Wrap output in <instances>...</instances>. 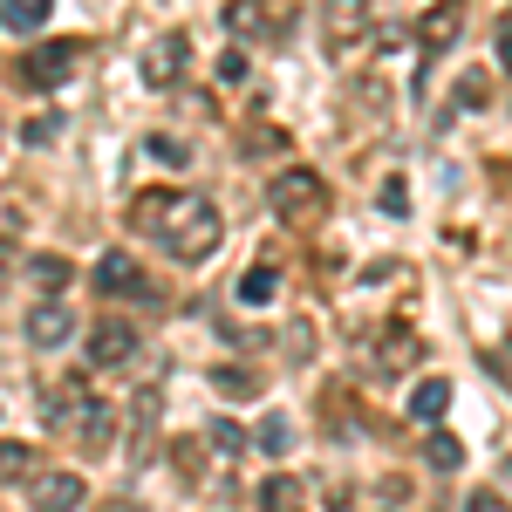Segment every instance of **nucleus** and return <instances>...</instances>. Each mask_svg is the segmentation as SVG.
<instances>
[{
  "label": "nucleus",
  "instance_id": "cd10ccee",
  "mask_svg": "<svg viewBox=\"0 0 512 512\" xmlns=\"http://www.w3.org/2000/svg\"><path fill=\"white\" fill-rule=\"evenodd\" d=\"M151 158H164V164H185V144H178V137H151Z\"/></svg>",
  "mask_w": 512,
  "mask_h": 512
},
{
  "label": "nucleus",
  "instance_id": "7c9ffc66",
  "mask_svg": "<svg viewBox=\"0 0 512 512\" xmlns=\"http://www.w3.org/2000/svg\"><path fill=\"white\" fill-rule=\"evenodd\" d=\"M55 130H62L55 117H35V123H28V144H55Z\"/></svg>",
  "mask_w": 512,
  "mask_h": 512
},
{
  "label": "nucleus",
  "instance_id": "5701e85b",
  "mask_svg": "<svg viewBox=\"0 0 512 512\" xmlns=\"http://www.w3.org/2000/svg\"><path fill=\"white\" fill-rule=\"evenodd\" d=\"M274 287H280L274 267H246V274H239V301H246V308H267V301H274Z\"/></svg>",
  "mask_w": 512,
  "mask_h": 512
},
{
  "label": "nucleus",
  "instance_id": "7ed1b4c3",
  "mask_svg": "<svg viewBox=\"0 0 512 512\" xmlns=\"http://www.w3.org/2000/svg\"><path fill=\"white\" fill-rule=\"evenodd\" d=\"M76 55H82V41H41V48H28L14 62V82L21 89H62L76 76Z\"/></svg>",
  "mask_w": 512,
  "mask_h": 512
},
{
  "label": "nucleus",
  "instance_id": "c756f323",
  "mask_svg": "<svg viewBox=\"0 0 512 512\" xmlns=\"http://www.w3.org/2000/svg\"><path fill=\"white\" fill-rule=\"evenodd\" d=\"M492 55H499V69H506V76H512V21H506V28H499V35H492Z\"/></svg>",
  "mask_w": 512,
  "mask_h": 512
},
{
  "label": "nucleus",
  "instance_id": "6e6552de",
  "mask_svg": "<svg viewBox=\"0 0 512 512\" xmlns=\"http://www.w3.org/2000/svg\"><path fill=\"white\" fill-rule=\"evenodd\" d=\"M96 287L103 294H130V301H151V280H144V267L130 253H103L96 260Z\"/></svg>",
  "mask_w": 512,
  "mask_h": 512
},
{
  "label": "nucleus",
  "instance_id": "b1692460",
  "mask_svg": "<svg viewBox=\"0 0 512 512\" xmlns=\"http://www.w3.org/2000/svg\"><path fill=\"white\" fill-rule=\"evenodd\" d=\"M212 390L226 396V403H246V396H260V376H253V369H226V362H219Z\"/></svg>",
  "mask_w": 512,
  "mask_h": 512
},
{
  "label": "nucleus",
  "instance_id": "f8f14e48",
  "mask_svg": "<svg viewBox=\"0 0 512 512\" xmlns=\"http://www.w3.org/2000/svg\"><path fill=\"white\" fill-rule=\"evenodd\" d=\"M28 280L41 287V301H62V287L76 280V267H69L62 253H35V260H28Z\"/></svg>",
  "mask_w": 512,
  "mask_h": 512
},
{
  "label": "nucleus",
  "instance_id": "a211bd4d",
  "mask_svg": "<svg viewBox=\"0 0 512 512\" xmlns=\"http://www.w3.org/2000/svg\"><path fill=\"white\" fill-rule=\"evenodd\" d=\"M253 499H260V512H301V478L274 472L267 485H260V492H253Z\"/></svg>",
  "mask_w": 512,
  "mask_h": 512
},
{
  "label": "nucleus",
  "instance_id": "a878e982",
  "mask_svg": "<svg viewBox=\"0 0 512 512\" xmlns=\"http://www.w3.org/2000/svg\"><path fill=\"white\" fill-rule=\"evenodd\" d=\"M376 205H383L390 219H403V212H410V185H403V178H390V185L376 192Z\"/></svg>",
  "mask_w": 512,
  "mask_h": 512
},
{
  "label": "nucleus",
  "instance_id": "2eb2a0df",
  "mask_svg": "<svg viewBox=\"0 0 512 512\" xmlns=\"http://www.w3.org/2000/svg\"><path fill=\"white\" fill-rule=\"evenodd\" d=\"M82 403H89V396H82L76 383H48V390H41V424H76Z\"/></svg>",
  "mask_w": 512,
  "mask_h": 512
},
{
  "label": "nucleus",
  "instance_id": "0eeeda50",
  "mask_svg": "<svg viewBox=\"0 0 512 512\" xmlns=\"http://www.w3.org/2000/svg\"><path fill=\"white\" fill-rule=\"evenodd\" d=\"M21 335L35 342V349H62L69 335H76V315H69V301H35L28 321H21Z\"/></svg>",
  "mask_w": 512,
  "mask_h": 512
},
{
  "label": "nucleus",
  "instance_id": "39448f33",
  "mask_svg": "<svg viewBox=\"0 0 512 512\" xmlns=\"http://www.w3.org/2000/svg\"><path fill=\"white\" fill-rule=\"evenodd\" d=\"M82 355H89V369H123V362L137 355V328H130V321H117V315H103L96 328H89Z\"/></svg>",
  "mask_w": 512,
  "mask_h": 512
},
{
  "label": "nucleus",
  "instance_id": "1a4fd4ad",
  "mask_svg": "<svg viewBox=\"0 0 512 512\" xmlns=\"http://www.w3.org/2000/svg\"><path fill=\"white\" fill-rule=\"evenodd\" d=\"M76 431H82L89 451H117V444H110V437H117V410H110L103 396H89V403H82V417H76Z\"/></svg>",
  "mask_w": 512,
  "mask_h": 512
},
{
  "label": "nucleus",
  "instance_id": "393cba45",
  "mask_svg": "<svg viewBox=\"0 0 512 512\" xmlns=\"http://www.w3.org/2000/svg\"><path fill=\"white\" fill-rule=\"evenodd\" d=\"M35 472V451L28 444H0V478H28Z\"/></svg>",
  "mask_w": 512,
  "mask_h": 512
},
{
  "label": "nucleus",
  "instance_id": "ddd939ff",
  "mask_svg": "<svg viewBox=\"0 0 512 512\" xmlns=\"http://www.w3.org/2000/svg\"><path fill=\"white\" fill-rule=\"evenodd\" d=\"M48 7L55 0H0V28L7 35H41L48 28Z\"/></svg>",
  "mask_w": 512,
  "mask_h": 512
},
{
  "label": "nucleus",
  "instance_id": "f3484780",
  "mask_svg": "<svg viewBox=\"0 0 512 512\" xmlns=\"http://www.w3.org/2000/svg\"><path fill=\"white\" fill-rule=\"evenodd\" d=\"M205 444H212V458H219V465H233L239 451H253V437L239 431L233 417H212V431H205Z\"/></svg>",
  "mask_w": 512,
  "mask_h": 512
},
{
  "label": "nucleus",
  "instance_id": "4be33fe9",
  "mask_svg": "<svg viewBox=\"0 0 512 512\" xmlns=\"http://www.w3.org/2000/svg\"><path fill=\"white\" fill-rule=\"evenodd\" d=\"M362 28H369V7H362V0H349L342 14H328V48H349Z\"/></svg>",
  "mask_w": 512,
  "mask_h": 512
},
{
  "label": "nucleus",
  "instance_id": "4468645a",
  "mask_svg": "<svg viewBox=\"0 0 512 512\" xmlns=\"http://www.w3.org/2000/svg\"><path fill=\"white\" fill-rule=\"evenodd\" d=\"M458 28H465V14H458V7H431V14L417 21V41H424V55L451 48V41H458Z\"/></svg>",
  "mask_w": 512,
  "mask_h": 512
},
{
  "label": "nucleus",
  "instance_id": "dca6fc26",
  "mask_svg": "<svg viewBox=\"0 0 512 512\" xmlns=\"http://www.w3.org/2000/svg\"><path fill=\"white\" fill-rule=\"evenodd\" d=\"M185 48H192L185 35H164L158 48H151V69H144V82H158V89H164V82H178V69H185Z\"/></svg>",
  "mask_w": 512,
  "mask_h": 512
},
{
  "label": "nucleus",
  "instance_id": "bb28decb",
  "mask_svg": "<svg viewBox=\"0 0 512 512\" xmlns=\"http://www.w3.org/2000/svg\"><path fill=\"white\" fill-rule=\"evenodd\" d=\"M212 76L219 82H246V48H226V55L212 62Z\"/></svg>",
  "mask_w": 512,
  "mask_h": 512
},
{
  "label": "nucleus",
  "instance_id": "9b49d317",
  "mask_svg": "<svg viewBox=\"0 0 512 512\" xmlns=\"http://www.w3.org/2000/svg\"><path fill=\"white\" fill-rule=\"evenodd\" d=\"M444 410H451V383H444V376H424V383L410 390V417L444 431Z\"/></svg>",
  "mask_w": 512,
  "mask_h": 512
},
{
  "label": "nucleus",
  "instance_id": "f03ea898",
  "mask_svg": "<svg viewBox=\"0 0 512 512\" xmlns=\"http://www.w3.org/2000/svg\"><path fill=\"white\" fill-rule=\"evenodd\" d=\"M267 205H274L280 226H315L321 212H328V178L308 171V164H287L267 178Z\"/></svg>",
  "mask_w": 512,
  "mask_h": 512
},
{
  "label": "nucleus",
  "instance_id": "f257e3e1",
  "mask_svg": "<svg viewBox=\"0 0 512 512\" xmlns=\"http://www.w3.org/2000/svg\"><path fill=\"white\" fill-rule=\"evenodd\" d=\"M219 205L205 192H171V212H164L158 226V246L178 260V267H198V260H212V246H219Z\"/></svg>",
  "mask_w": 512,
  "mask_h": 512
},
{
  "label": "nucleus",
  "instance_id": "6ab92c4d",
  "mask_svg": "<svg viewBox=\"0 0 512 512\" xmlns=\"http://www.w3.org/2000/svg\"><path fill=\"white\" fill-rule=\"evenodd\" d=\"M130 424H137L130 451L144 458V451H151V431H158V390H137V403H130Z\"/></svg>",
  "mask_w": 512,
  "mask_h": 512
},
{
  "label": "nucleus",
  "instance_id": "20e7f679",
  "mask_svg": "<svg viewBox=\"0 0 512 512\" xmlns=\"http://www.w3.org/2000/svg\"><path fill=\"white\" fill-rule=\"evenodd\" d=\"M424 362V335H410V328H376V342H369V369L376 376H410Z\"/></svg>",
  "mask_w": 512,
  "mask_h": 512
},
{
  "label": "nucleus",
  "instance_id": "9d476101",
  "mask_svg": "<svg viewBox=\"0 0 512 512\" xmlns=\"http://www.w3.org/2000/svg\"><path fill=\"white\" fill-rule=\"evenodd\" d=\"M219 21L233 28V35H260V28H287V14H267V0H233V7H219Z\"/></svg>",
  "mask_w": 512,
  "mask_h": 512
},
{
  "label": "nucleus",
  "instance_id": "473e14b6",
  "mask_svg": "<svg viewBox=\"0 0 512 512\" xmlns=\"http://www.w3.org/2000/svg\"><path fill=\"white\" fill-rule=\"evenodd\" d=\"M7 267H14V246H7V239H0V274H7Z\"/></svg>",
  "mask_w": 512,
  "mask_h": 512
},
{
  "label": "nucleus",
  "instance_id": "aec40b11",
  "mask_svg": "<svg viewBox=\"0 0 512 512\" xmlns=\"http://www.w3.org/2000/svg\"><path fill=\"white\" fill-rule=\"evenodd\" d=\"M253 451H267V458H287V451H294V424H287V417H260V431H253Z\"/></svg>",
  "mask_w": 512,
  "mask_h": 512
},
{
  "label": "nucleus",
  "instance_id": "412c9836",
  "mask_svg": "<svg viewBox=\"0 0 512 512\" xmlns=\"http://www.w3.org/2000/svg\"><path fill=\"white\" fill-rule=\"evenodd\" d=\"M424 465H431V472H458V465H465V444L451 431H431L424 437Z\"/></svg>",
  "mask_w": 512,
  "mask_h": 512
},
{
  "label": "nucleus",
  "instance_id": "2f4dec72",
  "mask_svg": "<svg viewBox=\"0 0 512 512\" xmlns=\"http://www.w3.org/2000/svg\"><path fill=\"white\" fill-rule=\"evenodd\" d=\"M458 103H485V76H465V82H458Z\"/></svg>",
  "mask_w": 512,
  "mask_h": 512
},
{
  "label": "nucleus",
  "instance_id": "423d86ee",
  "mask_svg": "<svg viewBox=\"0 0 512 512\" xmlns=\"http://www.w3.org/2000/svg\"><path fill=\"white\" fill-rule=\"evenodd\" d=\"M82 499H89L82 472H35V485H28V506L35 512H76Z\"/></svg>",
  "mask_w": 512,
  "mask_h": 512
},
{
  "label": "nucleus",
  "instance_id": "c85d7f7f",
  "mask_svg": "<svg viewBox=\"0 0 512 512\" xmlns=\"http://www.w3.org/2000/svg\"><path fill=\"white\" fill-rule=\"evenodd\" d=\"M465 512H512V506L499 499V492H472V499H465Z\"/></svg>",
  "mask_w": 512,
  "mask_h": 512
}]
</instances>
